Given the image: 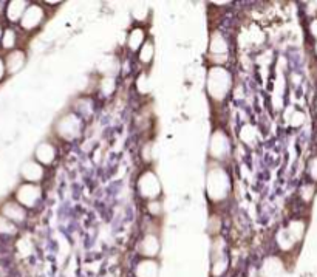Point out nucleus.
<instances>
[{
	"instance_id": "f257e3e1",
	"label": "nucleus",
	"mask_w": 317,
	"mask_h": 277,
	"mask_svg": "<svg viewBox=\"0 0 317 277\" xmlns=\"http://www.w3.org/2000/svg\"><path fill=\"white\" fill-rule=\"evenodd\" d=\"M232 87L231 73L221 65L212 67L207 75V93L215 101H223Z\"/></svg>"
},
{
	"instance_id": "f03ea898",
	"label": "nucleus",
	"mask_w": 317,
	"mask_h": 277,
	"mask_svg": "<svg viewBox=\"0 0 317 277\" xmlns=\"http://www.w3.org/2000/svg\"><path fill=\"white\" fill-rule=\"evenodd\" d=\"M206 189H207V197L212 201H221L229 195L231 180L223 167L217 166V167L209 169L207 180H206Z\"/></svg>"
},
{
	"instance_id": "7ed1b4c3",
	"label": "nucleus",
	"mask_w": 317,
	"mask_h": 277,
	"mask_svg": "<svg viewBox=\"0 0 317 277\" xmlns=\"http://www.w3.org/2000/svg\"><path fill=\"white\" fill-rule=\"evenodd\" d=\"M56 132L62 140L73 141L82 133V119L76 113L68 112L56 122Z\"/></svg>"
},
{
	"instance_id": "20e7f679",
	"label": "nucleus",
	"mask_w": 317,
	"mask_h": 277,
	"mask_svg": "<svg viewBox=\"0 0 317 277\" xmlns=\"http://www.w3.org/2000/svg\"><path fill=\"white\" fill-rule=\"evenodd\" d=\"M138 191L149 201L156 200L158 197H160V194H161V183H160V180H158V177L152 170H146L138 178Z\"/></svg>"
},
{
	"instance_id": "39448f33",
	"label": "nucleus",
	"mask_w": 317,
	"mask_h": 277,
	"mask_svg": "<svg viewBox=\"0 0 317 277\" xmlns=\"http://www.w3.org/2000/svg\"><path fill=\"white\" fill-rule=\"evenodd\" d=\"M42 191L34 183H23L16 191V201H19L23 207H34L41 200Z\"/></svg>"
},
{
	"instance_id": "423d86ee",
	"label": "nucleus",
	"mask_w": 317,
	"mask_h": 277,
	"mask_svg": "<svg viewBox=\"0 0 317 277\" xmlns=\"http://www.w3.org/2000/svg\"><path fill=\"white\" fill-rule=\"evenodd\" d=\"M231 143L223 130H215L210 136L209 153L214 160H225L229 155Z\"/></svg>"
},
{
	"instance_id": "0eeeda50",
	"label": "nucleus",
	"mask_w": 317,
	"mask_h": 277,
	"mask_svg": "<svg viewBox=\"0 0 317 277\" xmlns=\"http://www.w3.org/2000/svg\"><path fill=\"white\" fill-rule=\"evenodd\" d=\"M44 17H45V11L41 5H34V4L28 5L23 17L20 19V26L26 29V31H31V29L38 28L42 23Z\"/></svg>"
},
{
	"instance_id": "6e6552de",
	"label": "nucleus",
	"mask_w": 317,
	"mask_h": 277,
	"mask_svg": "<svg viewBox=\"0 0 317 277\" xmlns=\"http://www.w3.org/2000/svg\"><path fill=\"white\" fill-rule=\"evenodd\" d=\"M20 175L25 180V183H34V184H38L44 178L45 170H44V166L41 163H38L36 160H31V161H25L22 164Z\"/></svg>"
},
{
	"instance_id": "1a4fd4ad",
	"label": "nucleus",
	"mask_w": 317,
	"mask_h": 277,
	"mask_svg": "<svg viewBox=\"0 0 317 277\" xmlns=\"http://www.w3.org/2000/svg\"><path fill=\"white\" fill-rule=\"evenodd\" d=\"M2 215L13 223H22L26 219V209L19 201H7L2 206Z\"/></svg>"
},
{
	"instance_id": "9d476101",
	"label": "nucleus",
	"mask_w": 317,
	"mask_h": 277,
	"mask_svg": "<svg viewBox=\"0 0 317 277\" xmlns=\"http://www.w3.org/2000/svg\"><path fill=\"white\" fill-rule=\"evenodd\" d=\"M26 62V54L22 50H13L7 54L5 57V65H7V73L14 75L23 68Z\"/></svg>"
},
{
	"instance_id": "9b49d317",
	"label": "nucleus",
	"mask_w": 317,
	"mask_h": 277,
	"mask_svg": "<svg viewBox=\"0 0 317 277\" xmlns=\"http://www.w3.org/2000/svg\"><path fill=\"white\" fill-rule=\"evenodd\" d=\"M34 157H36V161L41 164H51L56 158V147L51 143L44 141L36 147Z\"/></svg>"
},
{
	"instance_id": "f8f14e48",
	"label": "nucleus",
	"mask_w": 317,
	"mask_h": 277,
	"mask_svg": "<svg viewBox=\"0 0 317 277\" xmlns=\"http://www.w3.org/2000/svg\"><path fill=\"white\" fill-rule=\"evenodd\" d=\"M209 51L212 53V56H226L228 53V42L223 38V34L214 31L209 41Z\"/></svg>"
},
{
	"instance_id": "ddd939ff",
	"label": "nucleus",
	"mask_w": 317,
	"mask_h": 277,
	"mask_svg": "<svg viewBox=\"0 0 317 277\" xmlns=\"http://www.w3.org/2000/svg\"><path fill=\"white\" fill-rule=\"evenodd\" d=\"M28 8V4L23 0H13L7 5V17L10 22H20L25 11Z\"/></svg>"
},
{
	"instance_id": "4468645a",
	"label": "nucleus",
	"mask_w": 317,
	"mask_h": 277,
	"mask_svg": "<svg viewBox=\"0 0 317 277\" xmlns=\"http://www.w3.org/2000/svg\"><path fill=\"white\" fill-rule=\"evenodd\" d=\"M146 42V33L144 29L141 28H133L130 34H129V39H127V45L132 51H136V50H141V47L144 45Z\"/></svg>"
},
{
	"instance_id": "2eb2a0df",
	"label": "nucleus",
	"mask_w": 317,
	"mask_h": 277,
	"mask_svg": "<svg viewBox=\"0 0 317 277\" xmlns=\"http://www.w3.org/2000/svg\"><path fill=\"white\" fill-rule=\"evenodd\" d=\"M141 248H143L144 256L153 257L158 253V250H160V240H158L156 235H153V234H147L141 243Z\"/></svg>"
},
{
	"instance_id": "dca6fc26",
	"label": "nucleus",
	"mask_w": 317,
	"mask_h": 277,
	"mask_svg": "<svg viewBox=\"0 0 317 277\" xmlns=\"http://www.w3.org/2000/svg\"><path fill=\"white\" fill-rule=\"evenodd\" d=\"M287 232H288V235L291 237V240L296 243V241H299V240L303 237V234H305V223H303L302 220H294V222H291L290 226L287 228Z\"/></svg>"
},
{
	"instance_id": "f3484780",
	"label": "nucleus",
	"mask_w": 317,
	"mask_h": 277,
	"mask_svg": "<svg viewBox=\"0 0 317 277\" xmlns=\"http://www.w3.org/2000/svg\"><path fill=\"white\" fill-rule=\"evenodd\" d=\"M136 274H138V277H158V266L155 262L146 260V262L139 263Z\"/></svg>"
},
{
	"instance_id": "a211bd4d",
	"label": "nucleus",
	"mask_w": 317,
	"mask_h": 277,
	"mask_svg": "<svg viewBox=\"0 0 317 277\" xmlns=\"http://www.w3.org/2000/svg\"><path fill=\"white\" fill-rule=\"evenodd\" d=\"M16 41H17V34H16V31L13 28H5L4 29V33H2V47L5 48V50H14V47H16Z\"/></svg>"
},
{
	"instance_id": "6ab92c4d",
	"label": "nucleus",
	"mask_w": 317,
	"mask_h": 277,
	"mask_svg": "<svg viewBox=\"0 0 317 277\" xmlns=\"http://www.w3.org/2000/svg\"><path fill=\"white\" fill-rule=\"evenodd\" d=\"M153 54H155L153 42L152 41H146L144 45L139 50V60H141L143 64H150L152 59H153Z\"/></svg>"
},
{
	"instance_id": "aec40b11",
	"label": "nucleus",
	"mask_w": 317,
	"mask_h": 277,
	"mask_svg": "<svg viewBox=\"0 0 317 277\" xmlns=\"http://www.w3.org/2000/svg\"><path fill=\"white\" fill-rule=\"evenodd\" d=\"M0 232L2 234H14L16 232V223H13L7 217H4L2 214H0Z\"/></svg>"
},
{
	"instance_id": "412c9836",
	"label": "nucleus",
	"mask_w": 317,
	"mask_h": 277,
	"mask_svg": "<svg viewBox=\"0 0 317 277\" xmlns=\"http://www.w3.org/2000/svg\"><path fill=\"white\" fill-rule=\"evenodd\" d=\"M300 197L305 200V201H311V198L314 197V186L312 184H305L300 191Z\"/></svg>"
},
{
	"instance_id": "4be33fe9",
	"label": "nucleus",
	"mask_w": 317,
	"mask_h": 277,
	"mask_svg": "<svg viewBox=\"0 0 317 277\" xmlns=\"http://www.w3.org/2000/svg\"><path fill=\"white\" fill-rule=\"evenodd\" d=\"M101 88L104 90V93H105V95H110L112 91L115 90V81H113L112 78H105V79H102V82H101Z\"/></svg>"
},
{
	"instance_id": "5701e85b",
	"label": "nucleus",
	"mask_w": 317,
	"mask_h": 277,
	"mask_svg": "<svg viewBox=\"0 0 317 277\" xmlns=\"http://www.w3.org/2000/svg\"><path fill=\"white\" fill-rule=\"evenodd\" d=\"M308 172H309V177H311L314 181H317V155H315V157H312V158L309 160V164H308Z\"/></svg>"
},
{
	"instance_id": "b1692460",
	"label": "nucleus",
	"mask_w": 317,
	"mask_h": 277,
	"mask_svg": "<svg viewBox=\"0 0 317 277\" xmlns=\"http://www.w3.org/2000/svg\"><path fill=\"white\" fill-rule=\"evenodd\" d=\"M149 212L153 214V215H160V212H161V203L158 201V200L149 201Z\"/></svg>"
},
{
	"instance_id": "393cba45",
	"label": "nucleus",
	"mask_w": 317,
	"mask_h": 277,
	"mask_svg": "<svg viewBox=\"0 0 317 277\" xmlns=\"http://www.w3.org/2000/svg\"><path fill=\"white\" fill-rule=\"evenodd\" d=\"M293 126H300V124H303V115L300 113V112H296V115L293 116Z\"/></svg>"
},
{
	"instance_id": "a878e982",
	"label": "nucleus",
	"mask_w": 317,
	"mask_h": 277,
	"mask_svg": "<svg viewBox=\"0 0 317 277\" xmlns=\"http://www.w3.org/2000/svg\"><path fill=\"white\" fill-rule=\"evenodd\" d=\"M7 75V65H5V59L0 57V81H2Z\"/></svg>"
},
{
	"instance_id": "bb28decb",
	"label": "nucleus",
	"mask_w": 317,
	"mask_h": 277,
	"mask_svg": "<svg viewBox=\"0 0 317 277\" xmlns=\"http://www.w3.org/2000/svg\"><path fill=\"white\" fill-rule=\"evenodd\" d=\"M309 29H311V34H312L314 38H317V19H314V20L311 22Z\"/></svg>"
}]
</instances>
